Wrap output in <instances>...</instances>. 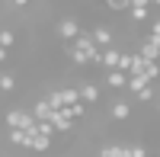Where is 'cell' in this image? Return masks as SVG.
Returning a JSON list of instances; mask_svg holds the SVG:
<instances>
[{"mask_svg":"<svg viewBox=\"0 0 160 157\" xmlns=\"http://www.w3.org/2000/svg\"><path fill=\"white\" fill-rule=\"evenodd\" d=\"M118 58H122V51H118V48H102V68H106V74H109V71H118Z\"/></svg>","mask_w":160,"mask_h":157,"instance_id":"8","label":"cell"},{"mask_svg":"<svg viewBox=\"0 0 160 157\" xmlns=\"http://www.w3.org/2000/svg\"><path fill=\"white\" fill-rule=\"evenodd\" d=\"M77 93H80V103L87 106V103H96V99H99V87H96V84H80Z\"/></svg>","mask_w":160,"mask_h":157,"instance_id":"9","label":"cell"},{"mask_svg":"<svg viewBox=\"0 0 160 157\" xmlns=\"http://www.w3.org/2000/svg\"><path fill=\"white\" fill-rule=\"evenodd\" d=\"M109 115H112L115 122H128V119H131V103H125V99L112 103V112H109Z\"/></svg>","mask_w":160,"mask_h":157,"instance_id":"10","label":"cell"},{"mask_svg":"<svg viewBox=\"0 0 160 157\" xmlns=\"http://www.w3.org/2000/svg\"><path fill=\"white\" fill-rule=\"evenodd\" d=\"M151 3H154V7H160V0H151Z\"/></svg>","mask_w":160,"mask_h":157,"instance_id":"29","label":"cell"},{"mask_svg":"<svg viewBox=\"0 0 160 157\" xmlns=\"http://www.w3.org/2000/svg\"><path fill=\"white\" fill-rule=\"evenodd\" d=\"M32 0H13V7H29Z\"/></svg>","mask_w":160,"mask_h":157,"instance_id":"27","label":"cell"},{"mask_svg":"<svg viewBox=\"0 0 160 157\" xmlns=\"http://www.w3.org/2000/svg\"><path fill=\"white\" fill-rule=\"evenodd\" d=\"M13 42H16V32H13V29H0V48H13Z\"/></svg>","mask_w":160,"mask_h":157,"instance_id":"18","label":"cell"},{"mask_svg":"<svg viewBox=\"0 0 160 157\" xmlns=\"http://www.w3.org/2000/svg\"><path fill=\"white\" fill-rule=\"evenodd\" d=\"M131 55H135V51H122V58H118V71H122V74L131 71Z\"/></svg>","mask_w":160,"mask_h":157,"instance_id":"20","label":"cell"},{"mask_svg":"<svg viewBox=\"0 0 160 157\" xmlns=\"http://www.w3.org/2000/svg\"><path fill=\"white\" fill-rule=\"evenodd\" d=\"M106 7L112 13H128V0H106Z\"/></svg>","mask_w":160,"mask_h":157,"instance_id":"21","label":"cell"},{"mask_svg":"<svg viewBox=\"0 0 160 157\" xmlns=\"http://www.w3.org/2000/svg\"><path fill=\"white\" fill-rule=\"evenodd\" d=\"M157 112H160V96H157Z\"/></svg>","mask_w":160,"mask_h":157,"instance_id":"30","label":"cell"},{"mask_svg":"<svg viewBox=\"0 0 160 157\" xmlns=\"http://www.w3.org/2000/svg\"><path fill=\"white\" fill-rule=\"evenodd\" d=\"M64 112H68L74 122H80V119L87 115V106H83V103H74V106H64Z\"/></svg>","mask_w":160,"mask_h":157,"instance_id":"17","label":"cell"},{"mask_svg":"<svg viewBox=\"0 0 160 157\" xmlns=\"http://www.w3.org/2000/svg\"><path fill=\"white\" fill-rule=\"evenodd\" d=\"M125 87H128V93H135V96H138L141 90H144V87H151V84L144 80L141 74H135V77H128V84H125Z\"/></svg>","mask_w":160,"mask_h":157,"instance_id":"15","label":"cell"},{"mask_svg":"<svg viewBox=\"0 0 160 157\" xmlns=\"http://www.w3.org/2000/svg\"><path fill=\"white\" fill-rule=\"evenodd\" d=\"M144 80H148V84H157V77H160V64L157 61H148V64H144Z\"/></svg>","mask_w":160,"mask_h":157,"instance_id":"16","label":"cell"},{"mask_svg":"<svg viewBox=\"0 0 160 157\" xmlns=\"http://www.w3.org/2000/svg\"><path fill=\"white\" fill-rule=\"evenodd\" d=\"M90 35H93V42H96V48H112V38H115V35H112L109 26H96Z\"/></svg>","mask_w":160,"mask_h":157,"instance_id":"5","label":"cell"},{"mask_svg":"<svg viewBox=\"0 0 160 157\" xmlns=\"http://www.w3.org/2000/svg\"><path fill=\"white\" fill-rule=\"evenodd\" d=\"M7 128H22V132L35 135V119H32V112H26V109H10L7 112Z\"/></svg>","mask_w":160,"mask_h":157,"instance_id":"1","label":"cell"},{"mask_svg":"<svg viewBox=\"0 0 160 157\" xmlns=\"http://www.w3.org/2000/svg\"><path fill=\"white\" fill-rule=\"evenodd\" d=\"M128 84V74H122V71H109L106 74V87H115V90H122Z\"/></svg>","mask_w":160,"mask_h":157,"instance_id":"14","label":"cell"},{"mask_svg":"<svg viewBox=\"0 0 160 157\" xmlns=\"http://www.w3.org/2000/svg\"><path fill=\"white\" fill-rule=\"evenodd\" d=\"M0 77H3V71H0Z\"/></svg>","mask_w":160,"mask_h":157,"instance_id":"32","label":"cell"},{"mask_svg":"<svg viewBox=\"0 0 160 157\" xmlns=\"http://www.w3.org/2000/svg\"><path fill=\"white\" fill-rule=\"evenodd\" d=\"M58 96H61V106H74V103H80L77 87H61V90H58Z\"/></svg>","mask_w":160,"mask_h":157,"instance_id":"13","label":"cell"},{"mask_svg":"<svg viewBox=\"0 0 160 157\" xmlns=\"http://www.w3.org/2000/svg\"><path fill=\"white\" fill-rule=\"evenodd\" d=\"M151 99H154V84H151V87H144L141 93H138V103H151Z\"/></svg>","mask_w":160,"mask_h":157,"instance_id":"23","label":"cell"},{"mask_svg":"<svg viewBox=\"0 0 160 157\" xmlns=\"http://www.w3.org/2000/svg\"><path fill=\"white\" fill-rule=\"evenodd\" d=\"M48 148H51V138H45V135H29V151L45 154Z\"/></svg>","mask_w":160,"mask_h":157,"instance_id":"12","label":"cell"},{"mask_svg":"<svg viewBox=\"0 0 160 157\" xmlns=\"http://www.w3.org/2000/svg\"><path fill=\"white\" fill-rule=\"evenodd\" d=\"M151 0H128V10H148Z\"/></svg>","mask_w":160,"mask_h":157,"instance_id":"24","label":"cell"},{"mask_svg":"<svg viewBox=\"0 0 160 157\" xmlns=\"http://www.w3.org/2000/svg\"><path fill=\"white\" fill-rule=\"evenodd\" d=\"M7 61V48H0V64H3Z\"/></svg>","mask_w":160,"mask_h":157,"instance_id":"28","label":"cell"},{"mask_svg":"<svg viewBox=\"0 0 160 157\" xmlns=\"http://www.w3.org/2000/svg\"><path fill=\"white\" fill-rule=\"evenodd\" d=\"M58 35L64 38V42H74V38L80 35V23H77L74 16H64V19L58 23Z\"/></svg>","mask_w":160,"mask_h":157,"instance_id":"4","label":"cell"},{"mask_svg":"<svg viewBox=\"0 0 160 157\" xmlns=\"http://www.w3.org/2000/svg\"><path fill=\"white\" fill-rule=\"evenodd\" d=\"M0 90H3V93H13V90H16V77L3 74V77H0Z\"/></svg>","mask_w":160,"mask_h":157,"instance_id":"19","label":"cell"},{"mask_svg":"<svg viewBox=\"0 0 160 157\" xmlns=\"http://www.w3.org/2000/svg\"><path fill=\"white\" fill-rule=\"evenodd\" d=\"M151 157H160V154H151Z\"/></svg>","mask_w":160,"mask_h":157,"instance_id":"31","label":"cell"},{"mask_svg":"<svg viewBox=\"0 0 160 157\" xmlns=\"http://www.w3.org/2000/svg\"><path fill=\"white\" fill-rule=\"evenodd\" d=\"M96 157H131V148H125V144H102Z\"/></svg>","mask_w":160,"mask_h":157,"instance_id":"11","label":"cell"},{"mask_svg":"<svg viewBox=\"0 0 160 157\" xmlns=\"http://www.w3.org/2000/svg\"><path fill=\"white\" fill-rule=\"evenodd\" d=\"M138 55H141L144 61H160V38H157V35H148V38H144V45L138 48Z\"/></svg>","mask_w":160,"mask_h":157,"instance_id":"3","label":"cell"},{"mask_svg":"<svg viewBox=\"0 0 160 157\" xmlns=\"http://www.w3.org/2000/svg\"><path fill=\"white\" fill-rule=\"evenodd\" d=\"M51 125H55V132H71L77 122H74L64 109H58V112H51Z\"/></svg>","mask_w":160,"mask_h":157,"instance_id":"6","label":"cell"},{"mask_svg":"<svg viewBox=\"0 0 160 157\" xmlns=\"http://www.w3.org/2000/svg\"><path fill=\"white\" fill-rule=\"evenodd\" d=\"M71 48L83 51V55H87L90 61H93V55H99V51H102V48H96V42H93V35H90V32H83V29H80V35L74 38V45H71Z\"/></svg>","mask_w":160,"mask_h":157,"instance_id":"2","label":"cell"},{"mask_svg":"<svg viewBox=\"0 0 160 157\" xmlns=\"http://www.w3.org/2000/svg\"><path fill=\"white\" fill-rule=\"evenodd\" d=\"M131 157H151L144 144H131Z\"/></svg>","mask_w":160,"mask_h":157,"instance_id":"25","label":"cell"},{"mask_svg":"<svg viewBox=\"0 0 160 157\" xmlns=\"http://www.w3.org/2000/svg\"><path fill=\"white\" fill-rule=\"evenodd\" d=\"M51 112H55V109H51V106H48V99L42 96V99L32 106V119H35V122H51Z\"/></svg>","mask_w":160,"mask_h":157,"instance_id":"7","label":"cell"},{"mask_svg":"<svg viewBox=\"0 0 160 157\" xmlns=\"http://www.w3.org/2000/svg\"><path fill=\"white\" fill-rule=\"evenodd\" d=\"M128 16L135 19V23H144V19L151 16V7H148V10H128Z\"/></svg>","mask_w":160,"mask_h":157,"instance_id":"22","label":"cell"},{"mask_svg":"<svg viewBox=\"0 0 160 157\" xmlns=\"http://www.w3.org/2000/svg\"><path fill=\"white\" fill-rule=\"evenodd\" d=\"M151 35H157V38H160V19H154V23H151Z\"/></svg>","mask_w":160,"mask_h":157,"instance_id":"26","label":"cell"}]
</instances>
